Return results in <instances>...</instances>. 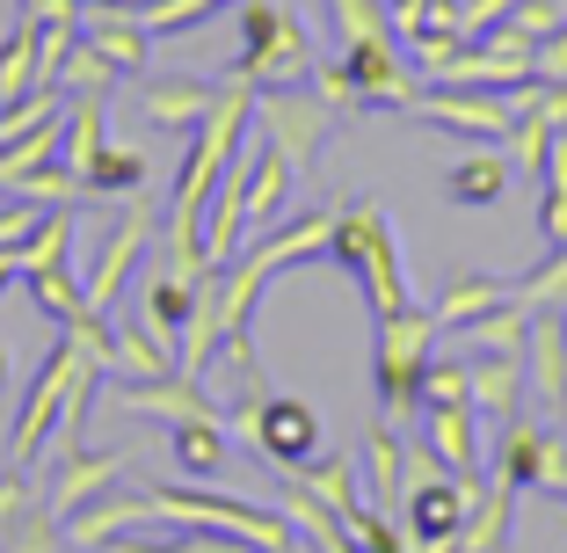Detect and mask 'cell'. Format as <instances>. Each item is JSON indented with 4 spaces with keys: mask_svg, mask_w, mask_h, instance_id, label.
Listing matches in <instances>:
<instances>
[{
    "mask_svg": "<svg viewBox=\"0 0 567 553\" xmlns=\"http://www.w3.org/2000/svg\"><path fill=\"white\" fill-rule=\"evenodd\" d=\"M234 66L226 81H248V88H299L313 81V37L306 22L284 8V0H234Z\"/></svg>",
    "mask_w": 567,
    "mask_h": 553,
    "instance_id": "6da1fadb",
    "label": "cell"
},
{
    "mask_svg": "<svg viewBox=\"0 0 567 553\" xmlns=\"http://www.w3.org/2000/svg\"><path fill=\"white\" fill-rule=\"evenodd\" d=\"M328 263H342L364 285L371 314H401L408 299V263H401V240H393V226H385V212L371 197H350L342 212H334V234H328Z\"/></svg>",
    "mask_w": 567,
    "mask_h": 553,
    "instance_id": "7a4b0ae2",
    "label": "cell"
},
{
    "mask_svg": "<svg viewBox=\"0 0 567 553\" xmlns=\"http://www.w3.org/2000/svg\"><path fill=\"white\" fill-rule=\"evenodd\" d=\"M313 88L334 117H357V110H408L422 95V73L401 59V44H342V59H313Z\"/></svg>",
    "mask_w": 567,
    "mask_h": 553,
    "instance_id": "3957f363",
    "label": "cell"
},
{
    "mask_svg": "<svg viewBox=\"0 0 567 553\" xmlns=\"http://www.w3.org/2000/svg\"><path fill=\"white\" fill-rule=\"evenodd\" d=\"M436 342H444V320L401 306V314L379 320V350H371V379H379V416L385 422H415L422 416V371H430Z\"/></svg>",
    "mask_w": 567,
    "mask_h": 553,
    "instance_id": "277c9868",
    "label": "cell"
},
{
    "mask_svg": "<svg viewBox=\"0 0 567 553\" xmlns=\"http://www.w3.org/2000/svg\"><path fill=\"white\" fill-rule=\"evenodd\" d=\"M161 495V524H189V532H226L248 539L255 553H299V532L262 503H240V495H204V488H153Z\"/></svg>",
    "mask_w": 567,
    "mask_h": 553,
    "instance_id": "5b68a950",
    "label": "cell"
},
{
    "mask_svg": "<svg viewBox=\"0 0 567 553\" xmlns=\"http://www.w3.org/2000/svg\"><path fill=\"white\" fill-rule=\"evenodd\" d=\"M234 430L248 437L255 452L269 459L277 473H299V467H313L320 459V416L306 401H284V393H248V401L234 408Z\"/></svg>",
    "mask_w": 567,
    "mask_h": 553,
    "instance_id": "8992f818",
    "label": "cell"
},
{
    "mask_svg": "<svg viewBox=\"0 0 567 553\" xmlns=\"http://www.w3.org/2000/svg\"><path fill=\"white\" fill-rule=\"evenodd\" d=\"M408 117L436 124V132H458V139H473V146H495V139H509L517 110H509V95H502V88H444V81H422V95L408 102Z\"/></svg>",
    "mask_w": 567,
    "mask_h": 553,
    "instance_id": "52a82bcc",
    "label": "cell"
},
{
    "mask_svg": "<svg viewBox=\"0 0 567 553\" xmlns=\"http://www.w3.org/2000/svg\"><path fill=\"white\" fill-rule=\"evenodd\" d=\"M255 124L291 168H313L320 146L334 139V110L320 95H299V88H255Z\"/></svg>",
    "mask_w": 567,
    "mask_h": 553,
    "instance_id": "ba28073f",
    "label": "cell"
},
{
    "mask_svg": "<svg viewBox=\"0 0 567 553\" xmlns=\"http://www.w3.org/2000/svg\"><path fill=\"white\" fill-rule=\"evenodd\" d=\"M81 371H87V357L73 350L66 336L44 350V365H37V379H30V401H22V422H16V444H8V467L16 473L44 452V437H51V422H59V408H66V393H73Z\"/></svg>",
    "mask_w": 567,
    "mask_h": 553,
    "instance_id": "9c48e42d",
    "label": "cell"
},
{
    "mask_svg": "<svg viewBox=\"0 0 567 553\" xmlns=\"http://www.w3.org/2000/svg\"><path fill=\"white\" fill-rule=\"evenodd\" d=\"M146 248H153V204H146V190H132V197H124V218L110 226L102 255L87 263V277H81V291H87V306H95V314H110V306H117V291L132 285V263Z\"/></svg>",
    "mask_w": 567,
    "mask_h": 553,
    "instance_id": "30bf717a",
    "label": "cell"
},
{
    "mask_svg": "<svg viewBox=\"0 0 567 553\" xmlns=\"http://www.w3.org/2000/svg\"><path fill=\"white\" fill-rule=\"evenodd\" d=\"M124 473V452H59V467L44 473L37 503H44L51 524H66L73 510H87L95 495H110V481Z\"/></svg>",
    "mask_w": 567,
    "mask_h": 553,
    "instance_id": "8fae6325",
    "label": "cell"
},
{
    "mask_svg": "<svg viewBox=\"0 0 567 553\" xmlns=\"http://www.w3.org/2000/svg\"><path fill=\"white\" fill-rule=\"evenodd\" d=\"M110 401H117L124 416H167V422H226V408H212V393H204L197 379H183V371H167V379H124V386H110Z\"/></svg>",
    "mask_w": 567,
    "mask_h": 553,
    "instance_id": "7c38bea8",
    "label": "cell"
},
{
    "mask_svg": "<svg viewBox=\"0 0 567 553\" xmlns=\"http://www.w3.org/2000/svg\"><path fill=\"white\" fill-rule=\"evenodd\" d=\"M81 44L95 51V59H110L117 81H138L146 59H153V30L132 16V8H87L81 16Z\"/></svg>",
    "mask_w": 567,
    "mask_h": 553,
    "instance_id": "4fadbf2b",
    "label": "cell"
},
{
    "mask_svg": "<svg viewBox=\"0 0 567 553\" xmlns=\"http://www.w3.org/2000/svg\"><path fill=\"white\" fill-rule=\"evenodd\" d=\"M524 393L538 408H567V314H532L524 342Z\"/></svg>",
    "mask_w": 567,
    "mask_h": 553,
    "instance_id": "5bb4252c",
    "label": "cell"
},
{
    "mask_svg": "<svg viewBox=\"0 0 567 553\" xmlns=\"http://www.w3.org/2000/svg\"><path fill=\"white\" fill-rule=\"evenodd\" d=\"M364 503L371 510H385V518H393V510L408 503V444L401 437H393V422H371V437H364Z\"/></svg>",
    "mask_w": 567,
    "mask_h": 553,
    "instance_id": "9a60e30c",
    "label": "cell"
},
{
    "mask_svg": "<svg viewBox=\"0 0 567 553\" xmlns=\"http://www.w3.org/2000/svg\"><path fill=\"white\" fill-rule=\"evenodd\" d=\"M102 146H110V88H87V95L66 102V117H59V161L73 175H87Z\"/></svg>",
    "mask_w": 567,
    "mask_h": 553,
    "instance_id": "2e32d148",
    "label": "cell"
},
{
    "mask_svg": "<svg viewBox=\"0 0 567 553\" xmlns=\"http://www.w3.org/2000/svg\"><path fill=\"white\" fill-rule=\"evenodd\" d=\"M546 444L553 430L532 416H509L495 437V488H509V495H524V488H538V467H546Z\"/></svg>",
    "mask_w": 567,
    "mask_h": 553,
    "instance_id": "e0dca14e",
    "label": "cell"
},
{
    "mask_svg": "<svg viewBox=\"0 0 567 553\" xmlns=\"http://www.w3.org/2000/svg\"><path fill=\"white\" fill-rule=\"evenodd\" d=\"M422 430H430L436 467L481 481V416H473V401L466 408H422Z\"/></svg>",
    "mask_w": 567,
    "mask_h": 553,
    "instance_id": "ac0fdd59",
    "label": "cell"
},
{
    "mask_svg": "<svg viewBox=\"0 0 567 553\" xmlns=\"http://www.w3.org/2000/svg\"><path fill=\"white\" fill-rule=\"evenodd\" d=\"M291 183H299V168H291L269 139H248V218H255V226L277 234L284 204H291Z\"/></svg>",
    "mask_w": 567,
    "mask_h": 553,
    "instance_id": "d6986e66",
    "label": "cell"
},
{
    "mask_svg": "<svg viewBox=\"0 0 567 553\" xmlns=\"http://www.w3.org/2000/svg\"><path fill=\"white\" fill-rule=\"evenodd\" d=\"M146 117L153 124H167V132H197L204 124V110L218 102V88L212 81H197V73H167V81H146Z\"/></svg>",
    "mask_w": 567,
    "mask_h": 553,
    "instance_id": "ffe728a7",
    "label": "cell"
},
{
    "mask_svg": "<svg viewBox=\"0 0 567 553\" xmlns=\"http://www.w3.org/2000/svg\"><path fill=\"white\" fill-rule=\"evenodd\" d=\"M509 175H517V168H509V153H495V146L458 153V161H451V175H444V197L466 204V212H487V204H502Z\"/></svg>",
    "mask_w": 567,
    "mask_h": 553,
    "instance_id": "44dd1931",
    "label": "cell"
},
{
    "mask_svg": "<svg viewBox=\"0 0 567 553\" xmlns=\"http://www.w3.org/2000/svg\"><path fill=\"white\" fill-rule=\"evenodd\" d=\"M167 371H175V342L153 336L146 314H124L117 320V350H110V379H167Z\"/></svg>",
    "mask_w": 567,
    "mask_h": 553,
    "instance_id": "7402d4cb",
    "label": "cell"
},
{
    "mask_svg": "<svg viewBox=\"0 0 567 553\" xmlns=\"http://www.w3.org/2000/svg\"><path fill=\"white\" fill-rule=\"evenodd\" d=\"M473 416H487L495 430L524 416V357H473Z\"/></svg>",
    "mask_w": 567,
    "mask_h": 553,
    "instance_id": "603a6c76",
    "label": "cell"
},
{
    "mask_svg": "<svg viewBox=\"0 0 567 553\" xmlns=\"http://www.w3.org/2000/svg\"><path fill=\"white\" fill-rule=\"evenodd\" d=\"M509 299H517V285H509V277H451V291L430 306V314L444 320V336H458L466 320L495 314V306H509Z\"/></svg>",
    "mask_w": 567,
    "mask_h": 553,
    "instance_id": "cb8c5ba5",
    "label": "cell"
},
{
    "mask_svg": "<svg viewBox=\"0 0 567 553\" xmlns=\"http://www.w3.org/2000/svg\"><path fill=\"white\" fill-rule=\"evenodd\" d=\"M197 291L204 285H183L175 269H161V277H146V299H138V314H146V328L161 342H183L189 314H197Z\"/></svg>",
    "mask_w": 567,
    "mask_h": 553,
    "instance_id": "d4e9b609",
    "label": "cell"
},
{
    "mask_svg": "<svg viewBox=\"0 0 567 553\" xmlns=\"http://www.w3.org/2000/svg\"><path fill=\"white\" fill-rule=\"evenodd\" d=\"M509 524H517V495H509V488H481V503H473V518L458 524L451 553H502L509 546Z\"/></svg>",
    "mask_w": 567,
    "mask_h": 553,
    "instance_id": "484cf974",
    "label": "cell"
},
{
    "mask_svg": "<svg viewBox=\"0 0 567 553\" xmlns=\"http://www.w3.org/2000/svg\"><path fill=\"white\" fill-rule=\"evenodd\" d=\"M226 422H167V459L183 473H197V481H212V473H226Z\"/></svg>",
    "mask_w": 567,
    "mask_h": 553,
    "instance_id": "4316f807",
    "label": "cell"
},
{
    "mask_svg": "<svg viewBox=\"0 0 567 553\" xmlns=\"http://www.w3.org/2000/svg\"><path fill=\"white\" fill-rule=\"evenodd\" d=\"M458 342H466V350H481V357H524V342H532V314L509 299V306H495V314L466 320V328H458Z\"/></svg>",
    "mask_w": 567,
    "mask_h": 553,
    "instance_id": "83f0119b",
    "label": "cell"
},
{
    "mask_svg": "<svg viewBox=\"0 0 567 553\" xmlns=\"http://www.w3.org/2000/svg\"><path fill=\"white\" fill-rule=\"evenodd\" d=\"M291 481H299V488H313L320 503H328V510H342V518H350V510L364 503V473H357V459H350V452H342V459H313V467H299Z\"/></svg>",
    "mask_w": 567,
    "mask_h": 553,
    "instance_id": "f1b7e54d",
    "label": "cell"
},
{
    "mask_svg": "<svg viewBox=\"0 0 567 553\" xmlns=\"http://www.w3.org/2000/svg\"><path fill=\"white\" fill-rule=\"evenodd\" d=\"M37 95V16H22L0 44V102H22Z\"/></svg>",
    "mask_w": 567,
    "mask_h": 553,
    "instance_id": "f546056e",
    "label": "cell"
},
{
    "mask_svg": "<svg viewBox=\"0 0 567 553\" xmlns=\"http://www.w3.org/2000/svg\"><path fill=\"white\" fill-rule=\"evenodd\" d=\"M509 285H517L524 314H567V248H546V263L509 277Z\"/></svg>",
    "mask_w": 567,
    "mask_h": 553,
    "instance_id": "4dcf8cb0",
    "label": "cell"
},
{
    "mask_svg": "<svg viewBox=\"0 0 567 553\" xmlns=\"http://www.w3.org/2000/svg\"><path fill=\"white\" fill-rule=\"evenodd\" d=\"M22 285H30V299L44 306V314L59 320V328H66V320H73V314H81V306H87V291H81V269H73V263L30 269V277H22Z\"/></svg>",
    "mask_w": 567,
    "mask_h": 553,
    "instance_id": "1f68e13d",
    "label": "cell"
},
{
    "mask_svg": "<svg viewBox=\"0 0 567 553\" xmlns=\"http://www.w3.org/2000/svg\"><path fill=\"white\" fill-rule=\"evenodd\" d=\"M146 153H138V146H102L95 153V168H87L81 175V183H87V197H95V190H117V197H132V190H146Z\"/></svg>",
    "mask_w": 567,
    "mask_h": 553,
    "instance_id": "d6a6232c",
    "label": "cell"
},
{
    "mask_svg": "<svg viewBox=\"0 0 567 553\" xmlns=\"http://www.w3.org/2000/svg\"><path fill=\"white\" fill-rule=\"evenodd\" d=\"M66 255H73V212L59 204V212L37 218V234L16 248V263H22V277H30V269H51V263H66Z\"/></svg>",
    "mask_w": 567,
    "mask_h": 553,
    "instance_id": "836d02e7",
    "label": "cell"
},
{
    "mask_svg": "<svg viewBox=\"0 0 567 553\" xmlns=\"http://www.w3.org/2000/svg\"><path fill=\"white\" fill-rule=\"evenodd\" d=\"M328 8H334V22H342V44H401L385 0H328Z\"/></svg>",
    "mask_w": 567,
    "mask_h": 553,
    "instance_id": "e575fe53",
    "label": "cell"
},
{
    "mask_svg": "<svg viewBox=\"0 0 567 553\" xmlns=\"http://www.w3.org/2000/svg\"><path fill=\"white\" fill-rule=\"evenodd\" d=\"M234 0H153V8H138V22H146L153 37H189L197 22H212V16H226Z\"/></svg>",
    "mask_w": 567,
    "mask_h": 553,
    "instance_id": "d590c367",
    "label": "cell"
},
{
    "mask_svg": "<svg viewBox=\"0 0 567 553\" xmlns=\"http://www.w3.org/2000/svg\"><path fill=\"white\" fill-rule=\"evenodd\" d=\"M473 401V365L466 357H430L422 371V408H466Z\"/></svg>",
    "mask_w": 567,
    "mask_h": 553,
    "instance_id": "8d00e7d4",
    "label": "cell"
},
{
    "mask_svg": "<svg viewBox=\"0 0 567 553\" xmlns=\"http://www.w3.org/2000/svg\"><path fill=\"white\" fill-rule=\"evenodd\" d=\"M59 546H66V532L44 518V503H30L8 532H0V553H59Z\"/></svg>",
    "mask_w": 567,
    "mask_h": 553,
    "instance_id": "74e56055",
    "label": "cell"
},
{
    "mask_svg": "<svg viewBox=\"0 0 567 553\" xmlns=\"http://www.w3.org/2000/svg\"><path fill=\"white\" fill-rule=\"evenodd\" d=\"M342 524L357 532V546H364V553H408V524H393L385 510H371V503H357Z\"/></svg>",
    "mask_w": 567,
    "mask_h": 553,
    "instance_id": "f35d334b",
    "label": "cell"
},
{
    "mask_svg": "<svg viewBox=\"0 0 567 553\" xmlns=\"http://www.w3.org/2000/svg\"><path fill=\"white\" fill-rule=\"evenodd\" d=\"M66 88L73 95H87V88H117V73H110V59H95L87 44H73V59L59 66V95H66Z\"/></svg>",
    "mask_w": 567,
    "mask_h": 553,
    "instance_id": "ab89813d",
    "label": "cell"
},
{
    "mask_svg": "<svg viewBox=\"0 0 567 553\" xmlns=\"http://www.w3.org/2000/svg\"><path fill=\"white\" fill-rule=\"evenodd\" d=\"M37 218H44V212H37V204L8 197V204H0V248H22V240L37 234Z\"/></svg>",
    "mask_w": 567,
    "mask_h": 553,
    "instance_id": "60d3db41",
    "label": "cell"
},
{
    "mask_svg": "<svg viewBox=\"0 0 567 553\" xmlns=\"http://www.w3.org/2000/svg\"><path fill=\"white\" fill-rule=\"evenodd\" d=\"M532 73H538L546 88H567V30H553L546 44L532 51Z\"/></svg>",
    "mask_w": 567,
    "mask_h": 553,
    "instance_id": "b9f144b4",
    "label": "cell"
},
{
    "mask_svg": "<svg viewBox=\"0 0 567 553\" xmlns=\"http://www.w3.org/2000/svg\"><path fill=\"white\" fill-rule=\"evenodd\" d=\"M110 553H204V532H189V539H146V532H124V539H110Z\"/></svg>",
    "mask_w": 567,
    "mask_h": 553,
    "instance_id": "7bdbcfd3",
    "label": "cell"
},
{
    "mask_svg": "<svg viewBox=\"0 0 567 553\" xmlns=\"http://www.w3.org/2000/svg\"><path fill=\"white\" fill-rule=\"evenodd\" d=\"M30 503H37V488L22 481V473H0V532H8V524H16Z\"/></svg>",
    "mask_w": 567,
    "mask_h": 553,
    "instance_id": "ee69618b",
    "label": "cell"
},
{
    "mask_svg": "<svg viewBox=\"0 0 567 553\" xmlns=\"http://www.w3.org/2000/svg\"><path fill=\"white\" fill-rule=\"evenodd\" d=\"M385 8H393V37H422L436 0H385Z\"/></svg>",
    "mask_w": 567,
    "mask_h": 553,
    "instance_id": "f6af8a7d",
    "label": "cell"
},
{
    "mask_svg": "<svg viewBox=\"0 0 567 553\" xmlns=\"http://www.w3.org/2000/svg\"><path fill=\"white\" fill-rule=\"evenodd\" d=\"M16 277H22V263H16V248H0V291L16 285Z\"/></svg>",
    "mask_w": 567,
    "mask_h": 553,
    "instance_id": "bcb514c9",
    "label": "cell"
},
{
    "mask_svg": "<svg viewBox=\"0 0 567 553\" xmlns=\"http://www.w3.org/2000/svg\"><path fill=\"white\" fill-rule=\"evenodd\" d=\"M0 393H8V342H0Z\"/></svg>",
    "mask_w": 567,
    "mask_h": 553,
    "instance_id": "7dc6e473",
    "label": "cell"
},
{
    "mask_svg": "<svg viewBox=\"0 0 567 553\" xmlns=\"http://www.w3.org/2000/svg\"><path fill=\"white\" fill-rule=\"evenodd\" d=\"M44 8H51V0H22V16H44Z\"/></svg>",
    "mask_w": 567,
    "mask_h": 553,
    "instance_id": "c3c4849f",
    "label": "cell"
},
{
    "mask_svg": "<svg viewBox=\"0 0 567 553\" xmlns=\"http://www.w3.org/2000/svg\"><path fill=\"white\" fill-rule=\"evenodd\" d=\"M81 8H117V0H81Z\"/></svg>",
    "mask_w": 567,
    "mask_h": 553,
    "instance_id": "681fc988",
    "label": "cell"
},
{
    "mask_svg": "<svg viewBox=\"0 0 567 553\" xmlns=\"http://www.w3.org/2000/svg\"><path fill=\"white\" fill-rule=\"evenodd\" d=\"M66 553H81V546H66Z\"/></svg>",
    "mask_w": 567,
    "mask_h": 553,
    "instance_id": "f907efd6",
    "label": "cell"
}]
</instances>
